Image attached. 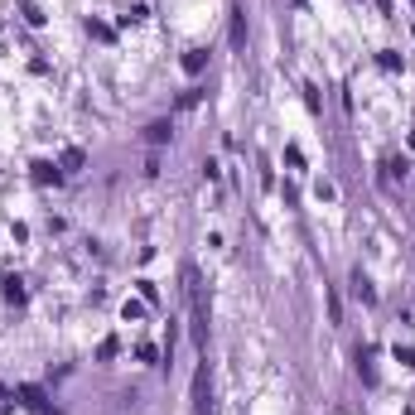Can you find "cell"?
I'll use <instances>...</instances> for the list:
<instances>
[{
    "instance_id": "6da1fadb",
    "label": "cell",
    "mask_w": 415,
    "mask_h": 415,
    "mask_svg": "<svg viewBox=\"0 0 415 415\" xmlns=\"http://www.w3.org/2000/svg\"><path fill=\"white\" fill-rule=\"evenodd\" d=\"M184 285H189V304H193V343L208 348V299H203V280L193 266H184Z\"/></svg>"
},
{
    "instance_id": "7a4b0ae2",
    "label": "cell",
    "mask_w": 415,
    "mask_h": 415,
    "mask_svg": "<svg viewBox=\"0 0 415 415\" xmlns=\"http://www.w3.org/2000/svg\"><path fill=\"white\" fill-rule=\"evenodd\" d=\"M212 411V386H208V367L193 372V415H208Z\"/></svg>"
},
{
    "instance_id": "3957f363",
    "label": "cell",
    "mask_w": 415,
    "mask_h": 415,
    "mask_svg": "<svg viewBox=\"0 0 415 415\" xmlns=\"http://www.w3.org/2000/svg\"><path fill=\"white\" fill-rule=\"evenodd\" d=\"M15 396H20V401H25V406H29V411H34V415H53V401L43 396L39 386H20Z\"/></svg>"
},
{
    "instance_id": "277c9868",
    "label": "cell",
    "mask_w": 415,
    "mask_h": 415,
    "mask_svg": "<svg viewBox=\"0 0 415 415\" xmlns=\"http://www.w3.org/2000/svg\"><path fill=\"white\" fill-rule=\"evenodd\" d=\"M232 43H237V48L247 43V20H242V10H232Z\"/></svg>"
},
{
    "instance_id": "5b68a950",
    "label": "cell",
    "mask_w": 415,
    "mask_h": 415,
    "mask_svg": "<svg viewBox=\"0 0 415 415\" xmlns=\"http://www.w3.org/2000/svg\"><path fill=\"white\" fill-rule=\"evenodd\" d=\"M184 68H189V73H198V68H203V48H193V53L184 58Z\"/></svg>"
},
{
    "instance_id": "8992f818",
    "label": "cell",
    "mask_w": 415,
    "mask_h": 415,
    "mask_svg": "<svg viewBox=\"0 0 415 415\" xmlns=\"http://www.w3.org/2000/svg\"><path fill=\"white\" fill-rule=\"evenodd\" d=\"M63 169H83V150H68V155H63Z\"/></svg>"
},
{
    "instance_id": "52a82bcc",
    "label": "cell",
    "mask_w": 415,
    "mask_h": 415,
    "mask_svg": "<svg viewBox=\"0 0 415 415\" xmlns=\"http://www.w3.org/2000/svg\"><path fill=\"white\" fill-rule=\"evenodd\" d=\"M150 140H155V145H160V140H169V125L155 121V125H150Z\"/></svg>"
},
{
    "instance_id": "ba28073f",
    "label": "cell",
    "mask_w": 415,
    "mask_h": 415,
    "mask_svg": "<svg viewBox=\"0 0 415 415\" xmlns=\"http://www.w3.org/2000/svg\"><path fill=\"white\" fill-rule=\"evenodd\" d=\"M396 358H401L406 367H415V348H396Z\"/></svg>"
}]
</instances>
